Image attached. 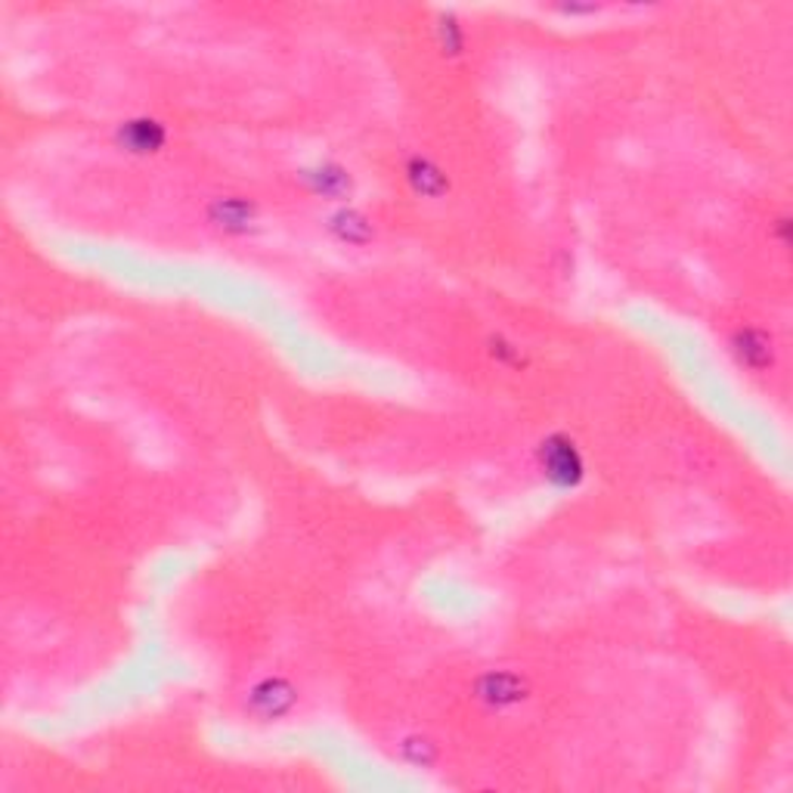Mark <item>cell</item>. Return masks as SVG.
I'll return each mask as SVG.
<instances>
[{
    "mask_svg": "<svg viewBox=\"0 0 793 793\" xmlns=\"http://www.w3.org/2000/svg\"><path fill=\"white\" fill-rule=\"evenodd\" d=\"M477 701L487 704L490 709H509L517 707L521 701H527V682L515 676V673H487L477 682Z\"/></svg>",
    "mask_w": 793,
    "mask_h": 793,
    "instance_id": "cell-3",
    "label": "cell"
},
{
    "mask_svg": "<svg viewBox=\"0 0 793 793\" xmlns=\"http://www.w3.org/2000/svg\"><path fill=\"white\" fill-rule=\"evenodd\" d=\"M118 143L133 155H155L168 143V128L158 118H130L118 128Z\"/></svg>",
    "mask_w": 793,
    "mask_h": 793,
    "instance_id": "cell-4",
    "label": "cell"
},
{
    "mask_svg": "<svg viewBox=\"0 0 793 793\" xmlns=\"http://www.w3.org/2000/svg\"><path fill=\"white\" fill-rule=\"evenodd\" d=\"M539 469L555 484V487H577L583 481V456L577 444L564 434H552L539 444Z\"/></svg>",
    "mask_w": 793,
    "mask_h": 793,
    "instance_id": "cell-1",
    "label": "cell"
},
{
    "mask_svg": "<svg viewBox=\"0 0 793 793\" xmlns=\"http://www.w3.org/2000/svg\"><path fill=\"white\" fill-rule=\"evenodd\" d=\"M304 180H307L310 193L332 199V202H342L354 190L350 171H344L338 165H317L314 171H304Z\"/></svg>",
    "mask_w": 793,
    "mask_h": 793,
    "instance_id": "cell-7",
    "label": "cell"
},
{
    "mask_svg": "<svg viewBox=\"0 0 793 793\" xmlns=\"http://www.w3.org/2000/svg\"><path fill=\"white\" fill-rule=\"evenodd\" d=\"M298 691L289 686L285 679H264L252 688V709L264 719H279L295 707Z\"/></svg>",
    "mask_w": 793,
    "mask_h": 793,
    "instance_id": "cell-5",
    "label": "cell"
},
{
    "mask_svg": "<svg viewBox=\"0 0 793 793\" xmlns=\"http://www.w3.org/2000/svg\"><path fill=\"white\" fill-rule=\"evenodd\" d=\"M407 180L409 187L425 199H440L450 190V177L437 162H431L425 155H412L407 162Z\"/></svg>",
    "mask_w": 793,
    "mask_h": 793,
    "instance_id": "cell-6",
    "label": "cell"
},
{
    "mask_svg": "<svg viewBox=\"0 0 793 793\" xmlns=\"http://www.w3.org/2000/svg\"><path fill=\"white\" fill-rule=\"evenodd\" d=\"M208 220L220 233L245 236L258 223V205L245 195H220L208 208Z\"/></svg>",
    "mask_w": 793,
    "mask_h": 793,
    "instance_id": "cell-2",
    "label": "cell"
},
{
    "mask_svg": "<svg viewBox=\"0 0 793 793\" xmlns=\"http://www.w3.org/2000/svg\"><path fill=\"white\" fill-rule=\"evenodd\" d=\"M325 223L335 233V239H342L347 245H366L369 239L375 236V227L360 212H354V208H338Z\"/></svg>",
    "mask_w": 793,
    "mask_h": 793,
    "instance_id": "cell-8",
    "label": "cell"
},
{
    "mask_svg": "<svg viewBox=\"0 0 793 793\" xmlns=\"http://www.w3.org/2000/svg\"><path fill=\"white\" fill-rule=\"evenodd\" d=\"M734 354L741 357V363L759 369V366L772 363V338L759 329H741L734 335Z\"/></svg>",
    "mask_w": 793,
    "mask_h": 793,
    "instance_id": "cell-9",
    "label": "cell"
}]
</instances>
